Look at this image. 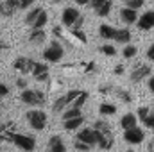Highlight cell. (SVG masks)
Here are the masks:
<instances>
[{"instance_id":"obj_1","label":"cell","mask_w":154,"mask_h":152,"mask_svg":"<svg viewBox=\"0 0 154 152\" xmlns=\"http://www.w3.org/2000/svg\"><path fill=\"white\" fill-rule=\"evenodd\" d=\"M93 129L97 134V147L102 150H111L115 145V134L111 125L106 120H95L93 122Z\"/></svg>"},{"instance_id":"obj_2","label":"cell","mask_w":154,"mask_h":152,"mask_svg":"<svg viewBox=\"0 0 154 152\" xmlns=\"http://www.w3.org/2000/svg\"><path fill=\"white\" fill-rule=\"evenodd\" d=\"M9 143H13L14 147H18L23 152H32L36 149V138L31 134H23V132H13Z\"/></svg>"},{"instance_id":"obj_3","label":"cell","mask_w":154,"mask_h":152,"mask_svg":"<svg viewBox=\"0 0 154 152\" xmlns=\"http://www.w3.org/2000/svg\"><path fill=\"white\" fill-rule=\"evenodd\" d=\"M20 100L27 106H32V108H41L45 102H47V97L41 90H22V95H20Z\"/></svg>"},{"instance_id":"obj_4","label":"cell","mask_w":154,"mask_h":152,"mask_svg":"<svg viewBox=\"0 0 154 152\" xmlns=\"http://www.w3.org/2000/svg\"><path fill=\"white\" fill-rule=\"evenodd\" d=\"M63 57H65V47H63L57 39L50 41L48 47L43 50V59H45L47 63H59Z\"/></svg>"},{"instance_id":"obj_5","label":"cell","mask_w":154,"mask_h":152,"mask_svg":"<svg viewBox=\"0 0 154 152\" xmlns=\"http://www.w3.org/2000/svg\"><path fill=\"white\" fill-rule=\"evenodd\" d=\"M25 120L29 122V125L34 131H43L47 127V122H48L47 113L43 109H31V111H27L25 113Z\"/></svg>"},{"instance_id":"obj_6","label":"cell","mask_w":154,"mask_h":152,"mask_svg":"<svg viewBox=\"0 0 154 152\" xmlns=\"http://www.w3.org/2000/svg\"><path fill=\"white\" fill-rule=\"evenodd\" d=\"M81 91H82V90H70V91H66L65 95L57 97V99L54 100V104H52V111H54V113H63L77 97H79Z\"/></svg>"},{"instance_id":"obj_7","label":"cell","mask_w":154,"mask_h":152,"mask_svg":"<svg viewBox=\"0 0 154 152\" xmlns=\"http://www.w3.org/2000/svg\"><path fill=\"white\" fill-rule=\"evenodd\" d=\"M151 74H152L151 65L138 63V65H134V66H133V70H131V81H133V82H142L143 79L151 77Z\"/></svg>"},{"instance_id":"obj_8","label":"cell","mask_w":154,"mask_h":152,"mask_svg":"<svg viewBox=\"0 0 154 152\" xmlns=\"http://www.w3.org/2000/svg\"><path fill=\"white\" fill-rule=\"evenodd\" d=\"M124 140L131 145H140L145 140V132L140 127H131V129H124Z\"/></svg>"},{"instance_id":"obj_9","label":"cell","mask_w":154,"mask_h":152,"mask_svg":"<svg viewBox=\"0 0 154 152\" xmlns=\"http://www.w3.org/2000/svg\"><path fill=\"white\" fill-rule=\"evenodd\" d=\"M32 66H34V59L25 57V56H20V57H16V59L13 61V68H14L16 72H20V74H23V75L31 74V72H32Z\"/></svg>"},{"instance_id":"obj_10","label":"cell","mask_w":154,"mask_h":152,"mask_svg":"<svg viewBox=\"0 0 154 152\" xmlns=\"http://www.w3.org/2000/svg\"><path fill=\"white\" fill-rule=\"evenodd\" d=\"M75 138L81 140V141H84V143H88L91 149L97 147V134H95V129L93 127H81Z\"/></svg>"},{"instance_id":"obj_11","label":"cell","mask_w":154,"mask_h":152,"mask_svg":"<svg viewBox=\"0 0 154 152\" xmlns=\"http://www.w3.org/2000/svg\"><path fill=\"white\" fill-rule=\"evenodd\" d=\"M79 16H81V11L77 7H65L63 13H61V23H63V27L70 29L75 23V20Z\"/></svg>"},{"instance_id":"obj_12","label":"cell","mask_w":154,"mask_h":152,"mask_svg":"<svg viewBox=\"0 0 154 152\" xmlns=\"http://www.w3.org/2000/svg\"><path fill=\"white\" fill-rule=\"evenodd\" d=\"M136 116L142 120V123L147 127V129H154V109L149 108V106H140L138 111H136Z\"/></svg>"},{"instance_id":"obj_13","label":"cell","mask_w":154,"mask_h":152,"mask_svg":"<svg viewBox=\"0 0 154 152\" xmlns=\"http://www.w3.org/2000/svg\"><path fill=\"white\" fill-rule=\"evenodd\" d=\"M136 25H138L140 31H151V29H154V11L152 9L142 13V16H138V20H136Z\"/></svg>"},{"instance_id":"obj_14","label":"cell","mask_w":154,"mask_h":152,"mask_svg":"<svg viewBox=\"0 0 154 152\" xmlns=\"http://www.w3.org/2000/svg\"><path fill=\"white\" fill-rule=\"evenodd\" d=\"M47 152H66L65 140L59 134H52L47 141Z\"/></svg>"},{"instance_id":"obj_15","label":"cell","mask_w":154,"mask_h":152,"mask_svg":"<svg viewBox=\"0 0 154 152\" xmlns=\"http://www.w3.org/2000/svg\"><path fill=\"white\" fill-rule=\"evenodd\" d=\"M31 75L34 77L38 82H47V81H48V65L34 61V66H32Z\"/></svg>"},{"instance_id":"obj_16","label":"cell","mask_w":154,"mask_h":152,"mask_svg":"<svg viewBox=\"0 0 154 152\" xmlns=\"http://www.w3.org/2000/svg\"><path fill=\"white\" fill-rule=\"evenodd\" d=\"M18 11V0H0V14L4 18H11Z\"/></svg>"},{"instance_id":"obj_17","label":"cell","mask_w":154,"mask_h":152,"mask_svg":"<svg viewBox=\"0 0 154 152\" xmlns=\"http://www.w3.org/2000/svg\"><path fill=\"white\" fill-rule=\"evenodd\" d=\"M120 20H122V23H125V25L129 27V25L136 23V20H138V11L124 5V7L120 9Z\"/></svg>"},{"instance_id":"obj_18","label":"cell","mask_w":154,"mask_h":152,"mask_svg":"<svg viewBox=\"0 0 154 152\" xmlns=\"http://www.w3.org/2000/svg\"><path fill=\"white\" fill-rule=\"evenodd\" d=\"M13 132H16V123L14 122H5L0 125V143H9Z\"/></svg>"},{"instance_id":"obj_19","label":"cell","mask_w":154,"mask_h":152,"mask_svg":"<svg viewBox=\"0 0 154 152\" xmlns=\"http://www.w3.org/2000/svg\"><path fill=\"white\" fill-rule=\"evenodd\" d=\"M27 39H29V43L34 45V47L43 45L45 39H47V32H45V29H31V32H29Z\"/></svg>"},{"instance_id":"obj_20","label":"cell","mask_w":154,"mask_h":152,"mask_svg":"<svg viewBox=\"0 0 154 152\" xmlns=\"http://www.w3.org/2000/svg\"><path fill=\"white\" fill-rule=\"evenodd\" d=\"M82 123H84V116H82V114H81V116H75V118L63 120V127H65L68 132H70V131H77V129H81Z\"/></svg>"},{"instance_id":"obj_21","label":"cell","mask_w":154,"mask_h":152,"mask_svg":"<svg viewBox=\"0 0 154 152\" xmlns=\"http://www.w3.org/2000/svg\"><path fill=\"white\" fill-rule=\"evenodd\" d=\"M115 34H116V27L113 25H108V23H102L100 27H99V36L102 39H115Z\"/></svg>"},{"instance_id":"obj_22","label":"cell","mask_w":154,"mask_h":152,"mask_svg":"<svg viewBox=\"0 0 154 152\" xmlns=\"http://www.w3.org/2000/svg\"><path fill=\"white\" fill-rule=\"evenodd\" d=\"M136 122H138V116L134 113H125L120 118V127L122 129H131V127L136 125Z\"/></svg>"},{"instance_id":"obj_23","label":"cell","mask_w":154,"mask_h":152,"mask_svg":"<svg viewBox=\"0 0 154 152\" xmlns=\"http://www.w3.org/2000/svg\"><path fill=\"white\" fill-rule=\"evenodd\" d=\"M133 38V34H131V31L127 29V27H124V29H116V34H115V39L116 43H122V45H127L129 41Z\"/></svg>"},{"instance_id":"obj_24","label":"cell","mask_w":154,"mask_h":152,"mask_svg":"<svg viewBox=\"0 0 154 152\" xmlns=\"http://www.w3.org/2000/svg\"><path fill=\"white\" fill-rule=\"evenodd\" d=\"M111 7H113V0H106L100 7H97V9H93V13L99 16V18H106V16H109V13H111Z\"/></svg>"},{"instance_id":"obj_25","label":"cell","mask_w":154,"mask_h":152,"mask_svg":"<svg viewBox=\"0 0 154 152\" xmlns=\"http://www.w3.org/2000/svg\"><path fill=\"white\" fill-rule=\"evenodd\" d=\"M41 11H43V7H32L31 11H27L25 20H23V22H25V25H29V27H31V25L36 22V18L39 16V13H41Z\"/></svg>"},{"instance_id":"obj_26","label":"cell","mask_w":154,"mask_h":152,"mask_svg":"<svg viewBox=\"0 0 154 152\" xmlns=\"http://www.w3.org/2000/svg\"><path fill=\"white\" fill-rule=\"evenodd\" d=\"M48 23V13L43 9L41 13H39V16L36 18V22L31 25V29H45V25Z\"/></svg>"},{"instance_id":"obj_27","label":"cell","mask_w":154,"mask_h":152,"mask_svg":"<svg viewBox=\"0 0 154 152\" xmlns=\"http://www.w3.org/2000/svg\"><path fill=\"white\" fill-rule=\"evenodd\" d=\"M99 113L104 114V116H113L116 113V106L115 104H109V102H102L99 106Z\"/></svg>"},{"instance_id":"obj_28","label":"cell","mask_w":154,"mask_h":152,"mask_svg":"<svg viewBox=\"0 0 154 152\" xmlns=\"http://www.w3.org/2000/svg\"><path fill=\"white\" fill-rule=\"evenodd\" d=\"M82 114V108H74V106H68L65 111H63V120H68V118H75Z\"/></svg>"},{"instance_id":"obj_29","label":"cell","mask_w":154,"mask_h":152,"mask_svg":"<svg viewBox=\"0 0 154 152\" xmlns=\"http://www.w3.org/2000/svg\"><path fill=\"white\" fill-rule=\"evenodd\" d=\"M138 54V48L134 47V45H124V48H122V56L125 57V59H133L134 56Z\"/></svg>"},{"instance_id":"obj_30","label":"cell","mask_w":154,"mask_h":152,"mask_svg":"<svg viewBox=\"0 0 154 152\" xmlns=\"http://www.w3.org/2000/svg\"><path fill=\"white\" fill-rule=\"evenodd\" d=\"M115 93H116V97L124 102V104H131L133 102V95L127 91V90H122V88H118V90H115Z\"/></svg>"},{"instance_id":"obj_31","label":"cell","mask_w":154,"mask_h":152,"mask_svg":"<svg viewBox=\"0 0 154 152\" xmlns=\"http://www.w3.org/2000/svg\"><path fill=\"white\" fill-rule=\"evenodd\" d=\"M104 56H108V57H115L116 56V48L113 47V45H109V43H106V45H102L100 48H99Z\"/></svg>"},{"instance_id":"obj_32","label":"cell","mask_w":154,"mask_h":152,"mask_svg":"<svg viewBox=\"0 0 154 152\" xmlns=\"http://www.w3.org/2000/svg\"><path fill=\"white\" fill-rule=\"evenodd\" d=\"M124 5L138 11V9H142V7L145 5V0H124Z\"/></svg>"},{"instance_id":"obj_33","label":"cell","mask_w":154,"mask_h":152,"mask_svg":"<svg viewBox=\"0 0 154 152\" xmlns=\"http://www.w3.org/2000/svg\"><path fill=\"white\" fill-rule=\"evenodd\" d=\"M70 34H72L79 43H86V41H88V38H86V34H84L82 29H70Z\"/></svg>"},{"instance_id":"obj_34","label":"cell","mask_w":154,"mask_h":152,"mask_svg":"<svg viewBox=\"0 0 154 152\" xmlns=\"http://www.w3.org/2000/svg\"><path fill=\"white\" fill-rule=\"evenodd\" d=\"M74 149L75 150H79V152H90L91 150V147L88 145V143H84V141H81V140H74Z\"/></svg>"},{"instance_id":"obj_35","label":"cell","mask_w":154,"mask_h":152,"mask_svg":"<svg viewBox=\"0 0 154 152\" xmlns=\"http://www.w3.org/2000/svg\"><path fill=\"white\" fill-rule=\"evenodd\" d=\"M99 91H100L102 95H108V93H113V91H115V88H113L111 84H104V86H100V88H99Z\"/></svg>"},{"instance_id":"obj_36","label":"cell","mask_w":154,"mask_h":152,"mask_svg":"<svg viewBox=\"0 0 154 152\" xmlns=\"http://www.w3.org/2000/svg\"><path fill=\"white\" fill-rule=\"evenodd\" d=\"M36 0H18V9H27L34 4Z\"/></svg>"},{"instance_id":"obj_37","label":"cell","mask_w":154,"mask_h":152,"mask_svg":"<svg viewBox=\"0 0 154 152\" xmlns=\"http://www.w3.org/2000/svg\"><path fill=\"white\" fill-rule=\"evenodd\" d=\"M82 27H84V16L81 14V16H79V18L75 20V23H74L70 29H82Z\"/></svg>"},{"instance_id":"obj_38","label":"cell","mask_w":154,"mask_h":152,"mask_svg":"<svg viewBox=\"0 0 154 152\" xmlns=\"http://www.w3.org/2000/svg\"><path fill=\"white\" fill-rule=\"evenodd\" d=\"M7 95H9V86L4 84V82H0V99H4Z\"/></svg>"},{"instance_id":"obj_39","label":"cell","mask_w":154,"mask_h":152,"mask_svg":"<svg viewBox=\"0 0 154 152\" xmlns=\"http://www.w3.org/2000/svg\"><path fill=\"white\" fill-rule=\"evenodd\" d=\"M104 2H106V0H90V7H91V9H97V7H100Z\"/></svg>"},{"instance_id":"obj_40","label":"cell","mask_w":154,"mask_h":152,"mask_svg":"<svg viewBox=\"0 0 154 152\" xmlns=\"http://www.w3.org/2000/svg\"><path fill=\"white\" fill-rule=\"evenodd\" d=\"M147 59L154 63V43L151 45V47H149V48H147Z\"/></svg>"},{"instance_id":"obj_41","label":"cell","mask_w":154,"mask_h":152,"mask_svg":"<svg viewBox=\"0 0 154 152\" xmlns=\"http://www.w3.org/2000/svg\"><path fill=\"white\" fill-rule=\"evenodd\" d=\"M16 86H18L20 90H25V88H27V81H25V79H16Z\"/></svg>"},{"instance_id":"obj_42","label":"cell","mask_w":154,"mask_h":152,"mask_svg":"<svg viewBox=\"0 0 154 152\" xmlns=\"http://www.w3.org/2000/svg\"><path fill=\"white\" fill-rule=\"evenodd\" d=\"M124 72H125V68H124L122 65L115 66V70H113V74H115V75H124Z\"/></svg>"},{"instance_id":"obj_43","label":"cell","mask_w":154,"mask_h":152,"mask_svg":"<svg viewBox=\"0 0 154 152\" xmlns=\"http://www.w3.org/2000/svg\"><path fill=\"white\" fill-rule=\"evenodd\" d=\"M52 32H54V36H56V38H63V31H61V27H54V29H52Z\"/></svg>"},{"instance_id":"obj_44","label":"cell","mask_w":154,"mask_h":152,"mask_svg":"<svg viewBox=\"0 0 154 152\" xmlns=\"http://www.w3.org/2000/svg\"><path fill=\"white\" fill-rule=\"evenodd\" d=\"M84 72H86V74L95 72V63H88V65H86V68H84Z\"/></svg>"},{"instance_id":"obj_45","label":"cell","mask_w":154,"mask_h":152,"mask_svg":"<svg viewBox=\"0 0 154 152\" xmlns=\"http://www.w3.org/2000/svg\"><path fill=\"white\" fill-rule=\"evenodd\" d=\"M147 86H149V91L154 93V75L149 77V82H147Z\"/></svg>"},{"instance_id":"obj_46","label":"cell","mask_w":154,"mask_h":152,"mask_svg":"<svg viewBox=\"0 0 154 152\" xmlns=\"http://www.w3.org/2000/svg\"><path fill=\"white\" fill-rule=\"evenodd\" d=\"M5 50H9V45H7L5 41H2V39H0V54H4Z\"/></svg>"},{"instance_id":"obj_47","label":"cell","mask_w":154,"mask_h":152,"mask_svg":"<svg viewBox=\"0 0 154 152\" xmlns=\"http://www.w3.org/2000/svg\"><path fill=\"white\" fill-rule=\"evenodd\" d=\"M77 5H90V0H74Z\"/></svg>"},{"instance_id":"obj_48","label":"cell","mask_w":154,"mask_h":152,"mask_svg":"<svg viewBox=\"0 0 154 152\" xmlns=\"http://www.w3.org/2000/svg\"><path fill=\"white\" fill-rule=\"evenodd\" d=\"M149 152H154V138L151 140V143H149Z\"/></svg>"},{"instance_id":"obj_49","label":"cell","mask_w":154,"mask_h":152,"mask_svg":"<svg viewBox=\"0 0 154 152\" xmlns=\"http://www.w3.org/2000/svg\"><path fill=\"white\" fill-rule=\"evenodd\" d=\"M50 2H54V4H59V2H63V0H50Z\"/></svg>"},{"instance_id":"obj_50","label":"cell","mask_w":154,"mask_h":152,"mask_svg":"<svg viewBox=\"0 0 154 152\" xmlns=\"http://www.w3.org/2000/svg\"><path fill=\"white\" fill-rule=\"evenodd\" d=\"M124 152H134V150H124Z\"/></svg>"}]
</instances>
